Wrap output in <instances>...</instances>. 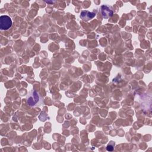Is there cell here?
I'll return each mask as SVG.
<instances>
[{"label": "cell", "instance_id": "cell-4", "mask_svg": "<svg viewBox=\"0 0 152 152\" xmlns=\"http://www.w3.org/2000/svg\"><path fill=\"white\" fill-rule=\"evenodd\" d=\"M96 15L95 12H90L88 11H83L81 12L80 14V18L84 21H88L90 20L91 19L93 18Z\"/></svg>", "mask_w": 152, "mask_h": 152}, {"label": "cell", "instance_id": "cell-2", "mask_svg": "<svg viewBox=\"0 0 152 152\" xmlns=\"http://www.w3.org/2000/svg\"><path fill=\"white\" fill-rule=\"evenodd\" d=\"M12 26L11 18L7 15H2L0 17V28L2 30L9 29Z\"/></svg>", "mask_w": 152, "mask_h": 152}, {"label": "cell", "instance_id": "cell-1", "mask_svg": "<svg viewBox=\"0 0 152 152\" xmlns=\"http://www.w3.org/2000/svg\"><path fill=\"white\" fill-rule=\"evenodd\" d=\"M43 103V98L39 94L38 92L32 90L27 97V103L30 106L41 105Z\"/></svg>", "mask_w": 152, "mask_h": 152}, {"label": "cell", "instance_id": "cell-3", "mask_svg": "<svg viewBox=\"0 0 152 152\" xmlns=\"http://www.w3.org/2000/svg\"><path fill=\"white\" fill-rule=\"evenodd\" d=\"M101 13L103 17L107 19L113 15V11L109 7L104 5L101 7Z\"/></svg>", "mask_w": 152, "mask_h": 152}, {"label": "cell", "instance_id": "cell-5", "mask_svg": "<svg viewBox=\"0 0 152 152\" xmlns=\"http://www.w3.org/2000/svg\"><path fill=\"white\" fill-rule=\"evenodd\" d=\"M106 149H107V151H113V145H109H109L107 146Z\"/></svg>", "mask_w": 152, "mask_h": 152}]
</instances>
